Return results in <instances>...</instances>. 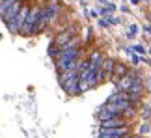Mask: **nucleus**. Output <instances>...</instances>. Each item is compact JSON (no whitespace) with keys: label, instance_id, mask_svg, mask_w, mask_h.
I'll list each match as a JSON object with an SVG mask.
<instances>
[{"label":"nucleus","instance_id":"15","mask_svg":"<svg viewBox=\"0 0 151 138\" xmlns=\"http://www.w3.org/2000/svg\"><path fill=\"white\" fill-rule=\"evenodd\" d=\"M136 32H138V26L132 24V26H129V32H127V36H129V37H134V36H136Z\"/></svg>","mask_w":151,"mask_h":138},{"label":"nucleus","instance_id":"2","mask_svg":"<svg viewBox=\"0 0 151 138\" xmlns=\"http://www.w3.org/2000/svg\"><path fill=\"white\" fill-rule=\"evenodd\" d=\"M41 13H43V8H32L30 13H28V19L24 22V26H22L21 30V36L24 37H30L34 34H37V22L41 19Z\"/></svg>","mask_w":151,"mask_h":138},{"label":"nucleus","instance_id":"4","mask_svg":"<svg viewBox=\"0 0 151 138\" xmlns=\"http://www.w3.org/2000/svg\"><path fill=\"white\" fill-rule=\"evenodd\" d=\"M73 37H77V26H73V28H67V30H62L58 36L54 37V45L58 49L60 47H63L65 43H69Z\"/></svg>","mask_w":151,"mask_h":138},{"label":"nucleus","instance_id":"5","mask_svg":"<svg viewBox=\"0 0 151 138\" xmlns=\"http://www.w3.org/2000/svg\"><path fill=\"white\" fill-rule=\"evenodd\" d=\"M136 78H138V73L136 71L125 75V77L121 78L118 84H116V86H118V91H131V88H132V84H134Z\"/></svg>","mask_w":151,"mask_h":138},{"label":"nucleus","instance_id":"20","mask_svg":"<svg viewBox=\"0 0 151 138\" xmlns=\"http://www.w3.org/2000/svg\"><path fill=\"white\" fill-rule=\"evenodd\" d=\"M146 30H147V32H149V34H151V26H146Z\"/></svg>","mask_w":151,"mask_h":138},{"label":"nucleus","instance_id":"7","mask_svg":"<svg viewBox=\"0 0 151 138\" xmlns=\"http://www.w3.org/2000/svg\"><path fill=\"white\" fill-rule=\"evenodd\" d=\"M125 75H129V69H127L125 64H119V62H116V67H114V75L110 77V80H112L114 84H118L121 78L125 77Z\"/></svg>","mask_w":151,"mask_h":138},{"label":"nucleus","instance_id":"11","mask_svg":"<svg viewBox=\"0 0 151 138\" xmlns=\"http://www.w3.org/2000/svg\"><path fill=\"white\" fill-rule=\"evenodd\" d=\"M91 65L93 67H103V62H104V56L101 54V52H93L91 54Z\"/></svg>","mask_w":151,"mask_h":138},{"label":"nucleus","instance_id":"1","mask_svg":"<svg viewBox=\"0 0 151 138\" xmlns=\"http://www.w3.org/2000/svg\"><path fill=\"white\" fill-rule=\"evenodd\" d=\"M58 82H60L62 90L71 97H77V95H80V91H82L80 90V73H78V69H73V71H67L63 75H58Z\"/></svg>","mask_w":151,"mask_h":138},{"label":"nucleus","instance_id":"9","mask_svg":"<svg viewBox=\"0 0 151 138\" xmlns=\"http://www.w3.org/2000/svg\"><path fill=\"white\" fill-rule=\"evenodd\" d=\"M97 118H99V121H106V119H112V118H121V116H114V114H112V112H110L106 106L103 105V106L99 108V110H97Z\"/></svg>","mask_w":151,"mask_h":138},{"label":"nucleus","instance_id":"10","mask_svg":"<svg viewBox=\"0 0 151 138\" xmlns=\"http://www.w3.org/2000/svg\"><path fill=\"white\" fill-rule=\"evenodd\" d=\"M114 67H116V62L112 60V58H104V62H103V75H104V78L108 77L110 73H114Z\"/></svg>","mask_w":151,"mask_h":138},{"label":"nucleus","instance_id":"18","mask_svg":"<svg viewBox=\"0 0 151 138\" xmlns=\"http://www.w3.org/2000/svg\"><path fill=\"white\" fill-rule=\"evenodd\" d=\"M134 50H136V52H146V49H144V47H140V45H136V47H134Z\"/></svg>","mask_w":151,"mask_h":138},{"label":"nucleus","instance_id":"8","mask_svg":"<svg viewBox=\"0 0 151 138\" xmlns=\"http://www.w3.org/2000/svg\"><path fill=\"white\" fill-rule=\"evenodd\" d=\"M119 127H127V123L121 118H112L106 121H101V129H119Z\"/></svg>","mask_w":151,"mask_h":138},{"label":"nucleus","instance_id":"13","mask_svg":"<svg viewBox=\"0 0 151 138\" xmlns=\"http://www.w3.org/2000/svg\"><path fill=\"white\" fill-rule=\"evenodd\" d=\"M142 90H144V88H142V80H140V78H136L129 93H142Z\"/></svg>","mask_w":151,"mask_h":138},{"label":"nucleus","instance_id":"14","mask_svg":"<svg viewBox=\"0 0 151 138\" xmlns=\"http://www.w3.org/2000/svg\"><path fill=\"white\" fill-rule=\"evenodd\" d=\"M134 114H136L134 106H129V108H127V110H125L123 114H121V118H132V116H134Z\"/></svg>","mask_w":151,"mask_h":138},{"label":"nucleus","instance_id":"3","mask_svg":"<svg viewBox=\"0 0 151 138\" xmlns=\"http://www.w3.org/2000/svg\"><path fill=\"white\" fill-rule=\"evenodd\" d=\"M28 13H30V8L24 4V6H22V9L19 11V15H17L15 19H11V21L6 22V24H8V30H9L11 34H21L22 26H24V22H26V19H28Z\"/></svg>","mask_w":151,"mask_h":138},{"label":"nucleus","instance_id":"12","mask_svg":"<svg viewBox=\"0 0 151 138\" xmlns=\"http://www.w3.org/2000/svg\"><path fill=\"white\" fill-rule=\"evenodd\" d=\"M17 0H0V17L6 15V11H8L9 6H13Z\"/></svg>","mask_w":151,"mask_h":138},{"label":"nucleus","instance_id":"21","mask_svg":"<svg viewBox=\"0 0 151 138\" xmlns=\"http://www.w3.org/2000/svg\"><path fill=\"white\" fill-rule=\"evenodd\" d=\"M138 2H140V0H132V4H138Z\"/></svg>","mask_w":151,"mask_h":138},{"label":"nucleus","instance_id":"22","mask_svg":"<svg viewBox=\"0 0 151 138\" xmlns=\"http://www.w3.org/2000/svg\"><path fill=\"white\" fill-rule=\"evenodd\" d=\"M149 88H151V78H149Z\"/></svg>","mask_w":151,"mask_h":138},{"label":"nucleus","instance_id":"6","mask_svg":"<svg viewBox=\"0 0 151 138\" xmlns=\"http://www.w3.org/2000/svg\"><path fill=\"white\" fill-rule=\"evenodd\" d=\"M127 136V127L119 129H101L99 138H125Z\"/></svg>","mask_w":151,"mask_h":138},{"label":"nucleus","instance_id":"19","mask_svg":"<svg viewBox=\"0 0 151 138\" xmlns=\"http://www.w3.org/2000/svg\"><path fill=\"white\" fill-rule=\"evenodd\" d=\"M132 62H134V64H138V62H140V56H136V54H132Z\"/></svg>","mask_w":151,"mask_h":138},{"label":"nucleus","instance_id":"17","mask_svg":"<svg viewBox=\"0 0 151 138\" xmlns=\"http://www.w3.org/2000/svg\"><path fill=\"white\" fill-rule=\"evenodd\" d=\"M147 131H149V127H147V125H142V127H140V134H146Z\"/></svg>","mask_w":151,"mask_h":138},{"label":"nucleus","instance_id":"16","mask_svg":"<svg viewBox=\"0 0 151 138\" xmlns=\"http://www.w3.org/2000/svg\"><path fill=\"white\" fill-rule=\"evenodd\" d=\"M108 24H110V22H108L106 19H101V21H99V26H103V28H106Z\"/></svg>","mask_w":151,"mask_h":138}]
</instances>
